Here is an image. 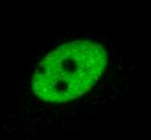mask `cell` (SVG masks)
<instances>
[{
  "label": "cell",
  "mask_w": 151,
  "mask_h": 140,
  "mask_svg": "<svg viewBox=\"0 0 151 140\" xmlns=\"http://www.w3.org/2000/svg\"><path fill=\"white\" fill-rule=\"evenodd\" d=\"M108 57L97 41L77 39L60 44L38 62L8 123L40 106H63L85 96L105 75Z\"/></svg>",
  "instance_id": "cell-1"
}]
</instances>
